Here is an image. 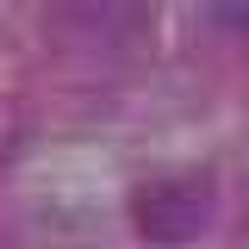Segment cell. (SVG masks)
<instances>
[{
  "instance_id": "obj_1",
  "label": "cell",
  "mask_w": 249,
  "mask_h": 249,
  "mask_svg": "<svg viewBox=\"0 0 249 249\" xmlns=\"http://www.w3.org/2000/svg\"><path fill=\"white\" fill-rule=\"evenodd\" d=\"M131 224L143 243H193L218 224V187L206 175H162V181L137 187Z\"/></svg>"
},
{
  "instance_id": "obj_2",
  "label": "cell",
  "mask_w": 249,
  "mask_h": 249,
  "mask_svg": "<svg viewBox=\"0 0 249 249\" xmlns=\"http://www.w3.org/2000/svg\"><path fill=\"white\" fill-rule=\"evenodd\" d=\"M75 13V25H88L93 37H131L143 19V0H62Z\"/></svg>"
},
{
  "instance_id": "obj_3",
  "label": "cell",
  "mask_w": 249,
  "mask_h": 249,
  "mask_svg": "<svg viewBox=\"0 0 249 249\" xmlns=\"http://www.w3.org/2000/svg\"><path fill=\"white\" fill-rule=\"evenodd\" d=\"M212 31H249V0H206Z\"/></svg>"
}]
</instances>
